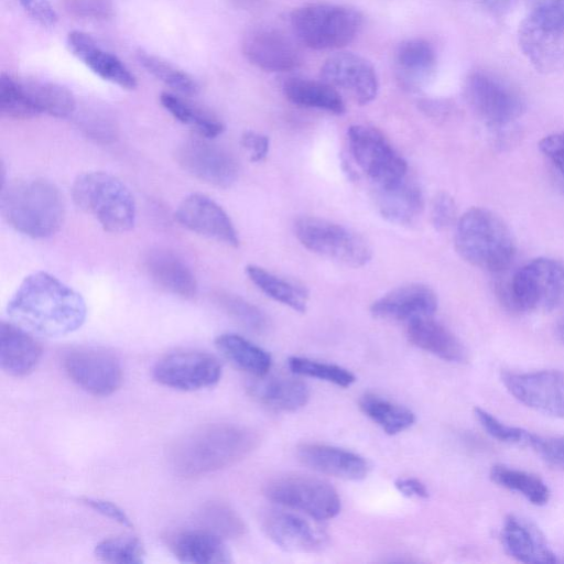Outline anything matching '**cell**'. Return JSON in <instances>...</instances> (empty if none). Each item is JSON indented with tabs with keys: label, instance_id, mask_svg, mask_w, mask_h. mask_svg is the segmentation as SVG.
<instances>
[{
	"label": "cell",
	"instance_id": "obj_1",
	"mask_svg": "<svg viewBox=\"0 0 564 564\" xmlns=\"http://www.w3.org/2000/svg\"><path fill=\"white\" fill-rule=\"evenodd\" d=\"M10 319L25 330L44 337H61L85 322L84 297L56 276L36 271L26 275L7 304Z\"/></svg>",
	"mask_w": 564,
	"mask_h": 564
},
{
	"label": "cell",
	"instance_id": "obj_2",
	"mask_svg": "<svg viewBox=\"0 0 564 564\" xmlns=\"http://www.w3.org/2000/svg\"><path fill=\"white\" fill-rule=\"evenodd\" d=\"M259 442V434L250 427L208 423L177 437L167 451V460L177 476L195 478L240 462Z\"/></svg>",
	"mask_w": 564,
	"mask_h": 564
},
{
	"label": "cell",
	"instance_id": "obj_3",
	"mask_svg": "<svg viewBox=\"0 0 564 564\" xmlns=\"http://www.w3.org/2000/svg\"><path fill=\"white\" fill-rule=\"evenodd\" d=\"M0 206L3 218L13 229L34 239L55 235L65 217L59 189L39 177L2 183Z\"/></svg>",
	"mask_w": 564,
	"mask_h": 564
},
{
	"label": "cell",
	"instance_id": "obj_4",
	"mask_svg": "<svg viewBox=\"0 0 564 564\" xmlns=\"http://www.w3.org/2000/svg\"><path fill=\"white\" fill-rule=\"evenodd\" d=\"M454 243L465 261L489 272L505 271L516 254L509 227L494 212L481 207L469 208L458 218Z\"/></svg>",
	"mask_w": 564,
	"mask_h": 564
},
{
	"label": "cell",
	"instance_id": "obj_5",
	"mask_svg": "<svg viewBox=\"0 0 564 564\" xmlns=\"http://www.w3.org/2000/svg\"><path fill=\"white\" fill-rule=\"evenodd\" d=\"M72 196L75 204L108 232L123 234L135 224L137 206L132 193L108 172L79 174L73 183Z\"/></svg>",
	"mask_w": 564,
	"mask_h": 564
},
{
	"label": "cell",
	"instance_id": "obj_6",
	"mask_svg": "<svg viewBox=\"0 0 564 564\" xmlns=\"http://www.w3.org/2000/svg\"><path fill=\"white\" fill-rule=\"evenodd\" d=\"M501 303L512 312L564 310V261L536 258L499 286Z\"/></svg>",
	"mask_w": 564,
	"mask_h": 564
},
{
	"label": "cell",
	"instance_id": "obj_7",
	"mask_svg": "<svg viewBox=\"0 0 564 564\" xmlns=\"http://www.w3.org/2000/svg\"><path fill=\"white\" fill-rule=\"evenodd\" d=\"M291 26L297 40L313 50H335L349 44L358 34L362 15L354 8L314 3L291 13Z\"/></svg>",
	"mask_w": 564,
	"mask_h": 564
},
{
	"label": "cell",
	"instance_id": "obj_8",
	"mask_svg": "<svg viewBox=\"0 0 564 564\" xmlns=\"http://www.w3.org/2000/svg\"><path fill=\"white\" fill-rule=\"evenodd\" d=\"M294 232L310 251L347 267H364L372 257V249L361 235L328 219L301 217L294 223Z\"/></svg>",
	"mask_w": 564,
	"mask_h": 564
},
{
	"label": "cell",
	"instance_id": "obj_9",
	"mask_svg": "<svg viewBox=\"0 0 564 564\" xmlns=\"http://www.w3.org/2000/svg\"><path fill=\"white\" fill-rule=\"evenodd\" d=\"M466 100L474 112L488 126L506 127L524 111L519 90L501 77L482 70L468 75L464 86Z\"/></svg>",
	"mask_w": 564,
	"mask_h": 564
},
{
	"label": "cell",
	"instance_id": "obj_10",
	"mask_svg": "<svg viewBox=\"0 0 564 564\" xmlns=\"http://www.w3.org/2000/svg\"><path fill=\"white\" fill-rule=\"evenodd\" d=\"M265 496L282 506L302 511L316 520L334 518L340 498L327 481L307 475H286L269 481Z\"/></svg>",
	"mask_w": 564,
	"mask_h": 564
},
{
	"label": "cell",
	"instance_id": "obj_11",
	"mask_svg": "<svg viewBox=\"0 0 564 564\" xmlns=\"http://www.w3.org/2000/svg\"><path fill=\"white\" fill-rule=\"evenodd\" d=\"M62 365L74 383L95 397L112 394L121 387L123 380L119 358L101 347L68 348L63 354Z\"/></svg>",
	"mask_w": 564,
	"mask_h": 564
},
{
	"label": "cell",
	"instance_id": "obj_12",
	"mask_svg": "<svg viewBox=\"0 0 564 564\" xmlns=\"http://www.w3.org/2000/svg\"><path fill=\"white\" fill-rule=\"evenodd\" d=\"M347 135L354 160L376 186H384L406 176L405 160L379 130L355 124L349 127Z\"/></svg>",
	"mask_w": 564,
	"mask_h": 564
},
{
	"label": "cell",
	"instance_id": "obj_13",
	"mask_svg": "<svg viewBox=\"0 0 564 564\" xmlns=\"http://www.w3.org/2000/svg\"><path fill=\"white\" fill-rule=\"evenodd\" d=\"M153 378L162 386L196 391L215 386L221 377L219 360L200 350H177L160 358L152 370Z\"/></svg>",
	"mask_w": 564,
	"mask_h": 564
},
{
	"label": "cell",
	"instance_id": "obj_14",
	"mask_svg": "<svg viewBox=\"0 0 564 564\" xmlns=\"http://www.w3.org/2000/svg\"><path fill=\"white\" fill-rule=\"evenodd\" d=\"M518 43L538 72L564 70V22L529 12L519 25Z\"/></svg>",
	"mask_w": 564,
	"mask_h": 564
},
{
	"label": "cell",
	"instance_id": "obj_15",
	"mask_svg": "<svg viewBox=\"0 0 564 564\" xmlns=\"http://www.w3.org/2000/svg\"><path fill=\"white\" fill-rule=\"evenodd\" d=\"M209 140L197 137L182 141L175 149V160L197 180L217 187H229L239 176L238 162L227 150Z\"/></svg>",
	"mask_w": 564,
	"mask_h": 564
},
{
	"label": "cell",
	"instance_id": "obj_16",
	"mask_svg": "<svg viewBox=\"0 0 564 564\" xmlns=\"http://www.w3.org/2000/svg\"><path fill=\"white\" fill-rule=\"evenodd\" d=\"M501 380L509 393L522 404L564 419V371H506Z\"/></svg>",
	"mask_w": 564,
	"mask_h": 564
},
{
	"label": "cell",
	"instance_id": "obj_17",
	"mask_svg": "<svg viewBox=\"0 0 564 564\" xmlns=\"http://www.w3.org/2000/svg\"><path fill=\"white\" fill-rule=\"evenodd\" d=\"M241 46L245 57L267 72H289L302 63L301 51L295 42L274 26L257 25L249 29Z\"/></svg>",
	"mask_w": 564,
	"mask_h": 564
},
{
	"label": "cell",
	"instance_id": "obj_18",
	"mask_svg": "<svg viewBox=\"0 0 564 564\" xmlns=\"http://www.w3.org/2000/svg\"><path fill=\"white\" fill-rule=\"evenodd\" d=\"M175 219L187 230L230 247L239 245L238 232L228 214L214 199L200 193L183 198Z\"/></svg>",
	"mask_w": 564,
	"mask_h": 564
},
{
	"label": "cell",
	"instance_id": "obj_19",
	"mask_svg": "<svg viewBox=\"0 0 564 564\" xmlns=\"http://www.w3.org/2000/svg\"><path fill=\"white\" fill-rule=\"evenodd\" d=\"M321 77L334 88L349 93L360 105L371 102L379 90L372 64L351 52H339L329 56L321 68Z\"/></svg>",
	"mask_w": 564,
	"mask_h": 564
},
{
	"label": "cell",
	"instance_id": "obj_20",
	"mask_svg": "<svg viewBox=\"0 0 564 564\" xmlns=\"http://www.w3.org/2000/svg\"><path fill=\"white\" fill-rule=\"evenodd\" d=\"M437 303L436 293L430 286L409 283L391 290L375 301L370 312L376 318L408 324L419 317L433 316Z\"/></svg>",
	"mask_w": 564,
	"mask_h": 564
},
{
	"label": "cell",
	"instance_id": "obj_21",
	"mask_svg": "<svg viewBox=\"0 0 564 564\" xmlns=\"http://www.w3.org/2000/svg\"><path fill=\"white\" fill-rule=\"evenodd\" d=\"M262 528L271 541L288 552H318L327 541L322 530L305 519L282 510L267 512L262 519Z\"/></svg>",
	"mask_w": 564,
	"mask_h": 564
},
{
	"label": "cell",
	"instance_id": "obj_22",
	"mask_svg": "<svg viewBox=\"0 0 564 564\" xmlns=\"http://www.w3.org/2000/svg\"><path fill=\"white\" fill-rule=\"evenodd\" d=\"M69 51L89 69L102 79L123 89H134L137 78L131 70L113 54L105 51L94 37L82 31H72L67 35Z\"/></svg>",
	"mask_w": 564,
	"mask_h": 564
},
{
	"label": "cell",
	"instance_id": "obj_23",
	"mask_svg": "<svg viewBox=\"0 0 564 564\" xmlns=\"http://www.w3.org/2000/svg\"><path fill=\"white\" fill-rule=\"evenodd\" d=\"M300 462L322 474L346 480H360L368 475L369 466L360 455L339 447L305 443L296 449Z\"/></svg>",
	"mask_w": 564,
	"mask_h": 564
},
{
	"label": "cell",
	"instance_id": "obj_24",
	"mask_svg": "<svg viewBox=\"0 0 564 564\" xmlns=\"http://www.w3.org/2000/svg\"><path fill=\"white\" fill-rule=\"evenodd\" d=\"M436 62L435 50L426 40H405L394 52L397 79L404 89L419 91L434 77Z\"/></svg>",
	"mask_w": 564,
	"mask_h": 564
},
{
	"label": "cell",
	"instance_id": "obj_25",
	"mask_svg": "<svg viewBox=\"0 0 564 564\" xmlns=\"http://www.w3.org/2000/svg\"><path fill=\"white\" fill-rule=\"evenodd\" d=\"M148 276L162 290L182 299H192L197 293V281L189 267L175 253L154 248L143 257Z\"/></svg>",
	"mask_w": 564,
	"mask_h": 564
},
{
	"label": "cell",
	"instance_id": "obj_26",
	"mask_svg": "<svg viewBox=\"0 0 564 564\" xmlns=\"http://www.w3.org/2000/svg\"><path fill=\"white\" fill-rule=\"evenodd\" d=\"M42 352V346L30 332L13 322H1L0 364L6 373L18 378L30 375Z\"/></svg>",
	"mask_w": 564,
	"mask_h": 564
},
{
	"label": "cell",
	"instance_id": "obj_27",
	"mask_svg": "<svg viewBox=\"0 0 564 564\" xmlns=\"http://www.w3.org/2000/svg\"><path fill=\"white\" fill-rule=\"evenodd\" d=\"M172 554L183 563L219 564L231 562L224 539L205 529L184 530L166 536Z\"/></svg>",
	"mask_w": 564,
	"mask_h": 564
},
{
	"label": "cell",
	"instance_id": "obj_28",
	"mask_svg": "<svg viewBox=\"0 0 564 564\" xmlns=\"http://www.w3.org/2000/svg\"><path fill=\"white\" fill-rule=\"evenodd\" d=\"M376 189L378 209L388 221L410 226L421 217L424 209L423 193L406 176L384 186H376Z\"/></svg>",
	"mask_w": 564,
	"mask_h": 564
},
{
	"label": "cell",
	"instance_id": "obj_29",
	"mask_svg": "<svg viewBox=\"0 0 564 564\" xmlns=\"http://www.w3.org/2000/svg\"><path fill=\"white\" fill-rule=\"evenodd\" d=\"M501 540L507 553L519 562H557L556 555L539 531L516 516L510 514L505 519Z\"/></svg>",
	"mask_w": 564,
	"mask_h": 564
},
{
	"label": "cell",
	"instance_id": "obj_30",
	"mask_svg": "<svg viewBox=\"0 0 564 564\" xmlns=\"http://www.w3.org/2000/svg\"><path fill=\"white\" fill-rule=\"evenodd\" d=\"M406 334L413 345L443 360L462 362L466 359L467 351L463 343L432 316L409 322Z\"/></svg>",
	"mask_w": 564,
	"mask_h": 564
},
{
	"label": "cell",
	"instance_id": "obj_31",
	"mask_svg": "<svg viewBox=\"0 0 564 564\" xmlns=\"http://www.w3.org/2000/svg\"><path fill=\"white\" fill-rule=\"evenodd\" d=\"M249 386L252 397L261 404L275 410L292 412L303 408L310 399L307 386L290 377H257Z\"/></svg>",
	"mask_w": 564,
	"mask_h": 564
},
{
	"label": "cell",
	"instance_id": "obj_32",
	"mask_svg": "<svg viewBox=\"0 0 564 564\" xmlns=\"http://www.w3.org/2000/svg\"><path fill=\"white\" fill-rule=\"evenodd\" d=\"M284 96L293 104L341 115L346 111L345 102L339 93L325 83L306 78L293 77L283 84Z\"/></svg>",
	"mask_w": 564,
	"mask_h": 564
},
{
	"label": "cell",
	"instance_id": "obj_33",
	"mask_svg": "<svg viewBox=\"0 0 564 564\" xmlns=\"http://www.w3.org/2000/svg\"><path fill=\"white\" fill-rule=\"evenodd\" d=\"M215 346L235 367L254 377L265 376L271 368L270 354L240 335L220 334Z\"/></svg>",
	"mask_w": 564,
	"mask_h": 564
},
{
	"label": "cell",
	"instance_id": "obj_34",
	"mask_svg": "<svg viewBox=\"0 0 564 564\" xmlns=\"http://www.w3.org/2000/svg\"><path fill=\"white\" fill-rule=\"evenodd\" d=\"M245 272L248 279L270 299L296 312L306 311L308 292L303 286L256 264H248Z\"/></svg>",
	"mask_w": 564,
	"mask_h": 564
},
{
	"label": "cell",
	"instance_id": "obj_35",
	"mask_svg": "<svg viewBox=\"0 0 564 564\" xmlns=\"http://www.w3.org/2000/svg\"><path fill=\"white\" fill-rule=\"evenodd\" d=\"M22 87L40 113L56 118L70 117L76 110V99L66 87L46 80H20Z\"/></svg>",
	"mask_w": 564,
	"mask_h": 564
},
{
	"label": "cell",
	"instance_id": "obj_36",
	"mask_svg": "<svg viewBox=\"0 0 564 564\" xmlns=\"http://www.w3.org/2000/svg\"><path fill=\"white\" fill-rule=\"evenodd\" d=\"M359 408L389 435L403 432L415 422L411 410L375 393H365Z\"/></svg>",
	"mask_w": 564,
	"mask_h": 564
},
{
	"label": "cell",
	"instance_id": "obj_37",
	"mask_svg": "<svg viewBox=\"0 0 564 564\" xmlns=\"http://www.w3.org/2000/svg\"><path fill=\"white\" fill-rule=\"evenodd\" d=\"M160 102L177 121L191 126L198 137L214 139L223 133L221 121L207 111L188 104L171 93H162Z\"/></svg>",
	"mask_w": 564,
	"mask_h": 564
},
{
	"label": "cell",
	"instance_id": "obj_38",
	"mask_svg": "<svg viewBox=\"0 0 564 564\" xmlns=\"http://www.w3.org/2000/svg\"><path fill=\"white\" fill-rule=\"evenodd\" d=\"M490 478L495 484L523 496L535 506H544L550 499L547 485L531 473L505 465H495L490 469Z\"/></svg>",
	"mask_w": 564,
	"mask_h": 564
},
{
	"label": "cell",
	"instance_id": "obj_39",
	"mask_svg": "<svg viewBox=\"0 0 564 564\" xmlns=\"http://www.w3.org/2000/svg\"><path fill=\"white\" fill-rule=\"evenodd\" d=\"M199 528L215 533L223 539H237L246 531L242 519L223 502H207L196 514Z\"/></svg>",
	"mask_w": 564,
	"mask_h": 564
},
{
	"label": "cell",
	"instance_id": "obj_40",
	"mask_svg": "<svg viewBox=\"0 0 564 564\" xmlns=\"http://www.w3.org/2000/svg\"><path fill=\"white\" fill-rule=\"evenodd\" d=\"M137 59L151 75L174 90L188 96L198 93L199 86L192 76L161 57L139 50L137 52Z\"/></svg>",
	"mask_w": 564,
	"mask_h": 564
},
{
	"label": "cell",
	"instance_id": "obj_41",
	"mask_svg": "<svg viewBox=\"0 0 564 564\" xmlns=\"http://www.w3.org/2000/svg\"><path fill=\"white\" fill-rule=\"evenodd\" d=\"M94 554L102 562L118 564H140L145 556L140 540L131 535L102 540L95 546Z\"/></svg>",
	"mask_w": 564,
	"mask_h": 564
},
{
	"label": "cell",
	"instance_id": "obj_42",
	"mask_svg": "<svg viewBox=\"0 0 564 564\" xmlns=\"http://www.w3.org/2000/svg\"><path fill=\"white\" fill-rule=\"evenodd\" d=\"M0 110L3 116L12 119H29L40 115L21 82L7 74L0 78Z\"/></svg>",
	"mask_w": 564,
	"mask_h": 564
},
{
	"label": "cell",
	"instance_id": "obj_43",
	"mask_svg": "<svg viewBox=\"0 0 564 564\" xmlns=\"http://www.w3.org/2000/svg\"><path fill=\"white\" fill-rule=\"evenodd\" d=\"M288 366L293 373L317 378L339 387L351 386L356 377L349 370L333 364L319 362L303 357H290Z\"/></svg>",
	"mask_w": 564,
	"mask_h": 564
},
{
	"label": "cell",
	"instance_id": "obj_44",
	"mask_svg": "<svg viewBox=\"0 0 564 564\" xmlns=\"http://www.w3.org/2000/svg\"><path fill=\"white\" fill-rule=\"evenodd\" d=\"M217 304L243 327L262 333L267 329L268 319L263 312L246 300L230 293L215 294Z\"/></svg>",
	"mask_w": 564,
	"mask_h": 564
},
{
	"label": "cell",
	"instance_id": "obj_45",
	"mask_svg": "<svg viewBox=\"0 0 564 564\" xmlns=\"http://www.w3.org/2000/svg\"><path fill=\"white\" fill-rule=\"evenodd\" d=\"M474 414L481 427L494 438L509 444L527 446L530 432L505 424L491 413L481 408H475Z\"/></svg>",
	"mask_w": 564,
	"mask_h": 564
},
{
	"label": "cell",
	"instance_id": "obj_46",
	"mask_svg": "<svg viewBox=\"0 0 564 564\" xmlns=\"http://www.w3.org/2000/svg\"><path fill=\"white\" fill-rule=\"evenodd\" d=\"M527 446L549 465L564 469V436L545 437L530 433Z\"/></svg>",
	"mask_w": 564,
	"mask_h": 564
},
{
	"label": "cell",
	"instance_id": "obj_47",
	"mask_svg": "<svg viewBox=\"0 0 564 564\" xmlns=\"http://www.w3.org/2000/svg\"><path fill=\"white\" fill-rule=\"evenodd\" d=\"M65 10L77 18L106 20L113 14L112 0H63Z\"/></svg>",
	"mask_w": 564,
	"mask_h": 564
},
{
	"label": "cell",
	"instance_id": "obj_48",
	"mask_svg": "<svg viewBox=\"0 0 564 564\" xmlns=\"http://www.w3.org/2000/svg\"><path fill=\"white\" fill-rule=\"evenodd\" d=\"M430 216L436 230L443 231L456 225L458 218L454 198L448 193H437L432 199Z\"/></svg>",
	"mask_w": 564,
	"mask_h": 564
},
{
	"label": "cell",
	"instance_id": "obj_49",
	"mask_svg": "<svg viewBox=\"0 0 564 564\" xmlns=\"http://www.w3.org/2000/svg\"><path fill=\"white\" fill-rule=\"evenodd\" d=\"M539 149L554 165L564 182V131L544 137L539 142Z\"/></svg>",
	"mask_w": 564,
	"mask_h": 564
},
{
	"label": "cell",
	"instance_id": "obj_50",
	"mask_svg": "<svg viewBox=\"0 0 564 564\" xmlns=\"http://www.w3.org/2000/svg\"><path fill=\"white\" fill-rule=\"evenodd\" d=\"M82 127L86 134L96 141L110 142L116 137V128L107 117L99 113L85 115Z\"/></svg>",
	"mask_w": 564,
	"mask_h": 564
},
{
	"label": "cell",
	"instance_id": "obj_51",
	"mask_svg": "<svg viewBox=\"0 0 564 564\" xmlns=\"http://www.w3.org/2000/svg\"><path fill=\"white\" fill-rule=\"evenodd\" d=\"M24 11L42 26H54L57 14L48 0H18Z\"/></svg>",
	"mask_w": 564,
	"mask_h": 564
},
{
	"label": "cell",
	"instance_id": "obj_52",
	"mask_svg": "<svg viewBox=\"0 0 564 564\" xmlns=\"http://www.w3.org/2000/svg\"><path fill=\"white\" fill-rule=\"evenodd\" d=\"M82 501L90 509L102 514L104 517L111 519L122 527L131 528L133 525L127 513L120 507L110 501L91 497H84L82 498Z\"/></svg>",
	"mask_w": 564,
	"mask_h": 564
},
{
	"label": "cell",
	"instance_id": "obj_53",
	"mask_svg": "<svg viewBox=\"0 0 564 564\" xmlns=\"http://www.w3.org/2000/svg\"><path fill=\"white\" fill-rule=\"evenodd\" d=\"M241 145L249 154L251 162H261L269 152V138L256 131H246L241 135Z\"/></svg>",
	"mask_w": 564,
	"mask_h": 564
},
{
	"label": "cell",
	"instance_id": "obj_54",
	"mask_svg": "<svg viewBox=\"0 0 564 564\" xmlns=\"http://www.w3.org/2000/svg\"><path fill=\"white\" fill-rule=\"evenodd\" d=\"M530 13L564 22V0H527Z\"/></svg>",
	"mask_w": 564,
	"mask_h": 564
},
{
	"label": "cell",
	"instance_id": "obj_55",
	"mask_svg": "<svg viewBox=\"0 0 564 564\" xmlns=\"http://www.w3.org/2000/svg\"><path fill=\"white\" fill-rule=\"evenodd\" d=\"M394 486L399 492L406 497L426 498L429 496L425 485L416 478H399Z\"/></svg>",
	"mask_w": 564,
	"mask_h": 564
},
{
	"label": "cell",
	"instance_id": "obj_56",
	"mask_svg": "<svg viewBox=\"0 0 564 564\" xmlns=\"http://www.w3.org/2000/svg\"><path fill=\"white\" fill-rule=\"evenodd\" d=\"M474 1L494 14H503L512 8L516 0H474Z\"/></svg>",
	"mask_w": 564,
	"mask_h": 564
},
{
	"label": "cell",
	"instance_id": "obj_57",
	"mask_svg": "<svg viewBox=\"0 0 564 564\" xmlns=\"http://www.w3.org/2000/svg\"><path fill=\"white\" fill-rule=\"evenodd\" d=\"M556 335L558 339L564 344V316L558 321L556 325Z\"/></svg>",
	"mask_w": 564,
	"mask_h": 564
}]
</instances>
